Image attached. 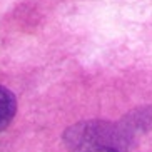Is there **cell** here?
I'll list each match as a JSON object with an SVG mask.
<instances>
[{"instance_id":"7a4b0ae2","label":"cell","mask_w":152,"mask_h":152,"mask_svg":"<svg viewBox=\"0 0 152 152\" xmlns=\"http://www.w3.org/2000/svg\"><path fill=\"white\" fill-rule=\"evenodd\" d=\"M15 112H17V100L15 95L9 89L0 85V132L9 127Z\"/></svg>"},{"instance_id":"6da1fadb","label":"cell","mask_w":152,"mask_h":152,"mask_svg":"<svg viewBox=\"0 0 152 152\" xmlns=\"http://www.w3.org/2000/svg\"><path fill=\"white\" fill-rule=\"evenodd\" d=\"M130 132L122 124L105 121H87L72 125L65 132L70 152H127Z\"/></svg>"}]
</instances>
